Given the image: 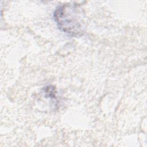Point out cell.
Here are the masks:
<instances>
[{"label": "cell", "mask_w": 147, "mask_h": 147, "mask_svg": "<svg viewBox=\"0 0 147 147\" xmlns=\"http://www.w3.org/2000/svg\"><path fill=\"white\" fill-rule=\"evenodd\" d=\"M53 18L59 29L71 37H80L85 32V13L78 3L59 5L54 11Z\"/></svg>", "instance_id": "obj_1"}]
</instances>
